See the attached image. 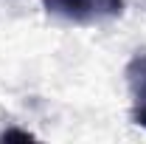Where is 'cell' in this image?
<instances>
[{
  "instance_id": "2",
  "label": "cell",
  "mask_w": 146,
  "mask_h": 144,
  "mask_svg": "<svg viewBox=\"0 0 146 144\" xmlns=\"http://www.w3.org/2000/svg\"><path fill=\"white\" fill-rule=\"evenodd\" d=\"M127 82L132 93V122L138 127H146V51L132 57L127 65Z\"/></svg>"
},
{
  "instance_id": "1",
  "label": "cell",
  "mask_w": 146,
  "mask_h": 144,
  "mask_svg": "<svg viewBox=\"0 0 146 144\" xmlns=\"http://www.w3.org/2000/svg\"><path fill=\"white\" fill-rule=\"evenodd\" d=\"M45 11L79 26L104 23L124 14V0H42Z\"/></svg>"
}]
</instances>
